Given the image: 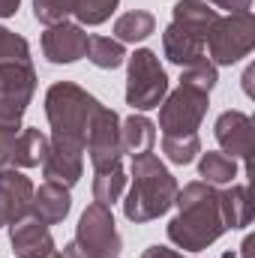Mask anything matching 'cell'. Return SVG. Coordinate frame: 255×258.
<instances>
[{"label":"cell","instance_id":"cell-1","mask_svg":"<svg viewBox=\"0 0 255 258\" xmlns=\"http://www.w3.org/2000/svg\"><path fill=\"white\" fill-rule=\"evenodd\" d=\"M177 216L168 222V240L177 249L201 252L225 234V222L219 213V192L204 180H192L174 195Z\"/></svg>","mask_w":255,"mask_h":258},{"label":"cell","instance_id":"cell-2","mask_svg":"<svg viewBox=\"0 0 255 258\" xmlns=\"http://www.w3.org/2000/svg\"><path fill=\"white\" fill-rule=\"evenodd\" d=\"M102 102L87 93L84 87L72 84V81H57L48 87L45 93V117L51 123V138L48 147L60 150V153H78L84 156V144H87V129Z\"/></svg>","mask_w":255,"mask_h":258},{"label":"cell","instance_id":"cell-3","mask_svg":"<svg viewBox=\"0 0 255 258\" xmlns=\"http://www.w3.org/2000/svg\"><path fill=\"white\" fill-rule=\"evenodd\" d=\"M132 186L123 201V213L129 222L141 225V222H153L162 213L171 210L174 195H177V180L174 174L162 165V159L150 150L141 156H132V168H129Z\"/></svg>","mask_w":255,"mask_h":258},{"label":"cell","instance_id":"cell-4","mask_svg":"<svg viewBox=\"0 0 255 258\" xmlns=\"http://www.w3.org/2000/svg\"><path fill=\"white\" fill-rule=\"evenodd\" d=\"M204 48L210 51L207 60L213 66H231L243 60L255 48V15L252 12H231L225 18L219 15L207 33Z\"/></svg>","mask_w":255,"mask_h":258},{"label":"cell","instance_id":"cell-5","mask_svg":"<svg viewBox=\"0 0 255 258\" xmlns=\"http://www.w3.org/2000/svg\"><path fill=\"white\" fill-rule=\"evenodd\" d=\"M168 93V75L165 66L159 63L156 51L138 48L126 63V105L135 111L159 108V102Z\"/></svg>","mask_w":255,"mask_h":258},{"label":"cell","instance_id":"cell-6","mask_svg":"<svg viewBox=\"0 0 255 258\" xmlns=\"http://www.w3.org/2000/svg\"><path fill=\"white\" fill-rule=\"evenodd\" d=\"M36 93L33 63H0V129H21V117Z\"/></svg>","mask_w":255,"mask_h":258},{"label":"cell","instance_id":"cell-7","mask_svg":"<svg viewBox=\"0 0 255 258\" xmlns=\"http://www.w3.org/2000/svg\"><path fill=\"white\" fill-rule=\"evenodd\" d=\"M75 243L90 258H117L120 255L123 240L117 234V222H114L111 207H105L99 201L87 204V210L81 213L78 228H75Z\"/></svg>","mask_w":255,"mask_h":258},{"label":"cell","instance_id":"cell-8","mask_svg":"<svg viewBox=\"0 0 255 258\" xmlns=\"http://www.w3.org/2000/svg\"><path fill=\"white\" fill-rule=\"evenodd\" d=\"M210 108V93L180 84L177 90L165 93L159 102V129L162 135H192L198 132L204 114Z\"/></svg>","mask_w":255,"mask_h":258},{"label":"cell","instance_id":"cell-9","mask_svg":"<svg viewBox=\"0 0 255 258\" xmlns=\"http://www.w3.org/2000/svg\"><path fill=\"white\" fill-rule=\"evenodd\" d=\"M87 156H90V165H93V174L99 171H111V168H120V159H123V147H120V117L117 111L99 105L90 129H87V144H84Z\"/></svg>","mask_w":255,"mask_h":258},{"label":"cell","instance_id":"cell-10","mask_svg":"<svg viewBox=\"0 0 255 258\" xmlns=\"http://www.w3.org/2000/svg\"><path fill=\"white\" fill-rule=\"evenodd\" d=\"M213 135L222 147V153H228L231 159H240V162H249L252 156V117L243 114V111H222L216 117V126H213Z\"/></svg>","mask_w":255,"mask_h":258},{"label":"cell","instance_id":"cell-11","mask_svg":"<svg viewBox=\"0 0 255 258\" xmlns=\"http://www.w3.org/2000/svg\"><path fill=\"white\" fill-rule=\"evenodd\" d=\"M33 183L18 168H0V228L15 225L30 213Z\"/></svg>","mask_w":255,"mask_h":258},{"label":"cell","instance_id":"cell-12","mask_svg":"<svg viewBox=\"0 0 255 258\" xmlns=\"http://www.w3.org/2000/svg\"><path fill=\"white\" fill-rule=\"evenodd\" d=\"M87 39L81 24H54L42 33V54L48 63H75L87 54Z\"/></svg>","mask_w":255,"mask_h":258},{"label":"cell","instance_id":"cell-13","mask_svg":"<svg viewBox=\"0 0 255 258\" xmlns=\"http://www.w3.org/2000/svg\"><path fill=\"white\" fill-rule=\"evenodd\" d=\"M9 243L18 258H45L54 252V237H51L48 225H42L36 219H21V222L9 225Z\"/></svg>","mask_w":255,"mask_h":258},{"label":"cell","instance_id":"cell-14","mask_svg":"<svg viewBox=\"0 0 255 258\" xmlns=\"http://www.w3.org/2000/svg\"><path fill=\"white\" fill-rule=\"evenodd\" d=\"M72 210V198H69V189L60 186V183H51L45 180L39 189H33V198H30V216L42 225H57L63 222Z\"/></svg>","mask_w":255,"mask_h":258},{"label":"cell","instance_id":"cell-15","mask_svg":"<svg viewBox=\"0 0 255 258\" xmlns=\"http://www.w3.org/2000/svg\"><path fill=\"white\" fill-rule=\"evenodd\" d=\"M162 51L171 63L177 66H192L198 60H207V48H204V39L195 36L189 30L177 27V24H168L165 33H162Z\"/></svg>","mask_w":255,"mask_h":258},{"label":"cell","instance_id":"cell-16","mask_svg":"<svg viewBox=\"0 0 255 258\" xmlns=\"http://www.w3.org/2000/svg\"><path fill=\"white\" fill-rule=\"evenodd\" d=\"M216 18H219V12L210 9V3H204V0H177L171 9V24L201 36L204 45H207V33L216 24Z\"/></svg>","mask_w":255,"mask_h":258},{"label":"cell","instance_id":"cell-17","mask_svg":"<svg viewBox=\"0 0 255 258\" xmlns=\"http://www.w3.org/2000/svg\"><path fill=\"white\" fill-rule=\"evenodd\" d=\"M45 156H48V135L33 126L18 129L12 156H9V168H36L45 162Z\"/></svg>","mask_w":255,"mask_h":258},{"label":"cell","instance_id":"cell-18","mask_svg":"<svg viewBox=\"0 0 255 258\" xmlns=\"http://www.w3.org/2000/svg\"><path fill=\"white\" fill-rule=\"evenodd\" d=\"M219 213L228 228H246L252 222V201H249V189L243 183H231L225 192H219Z\"/></svg>","mask_w":255,"mask_h":258},{"label":"cell","instance_id":"cell-19","mask_svg":"<svg viewBox=\"0 0 255 258\" xmlns=\"http://www.w3.org/2000/svg\"><path fill=\"white\" fill-rule=\"evenodd\" d=\"M153 141H156V126H153L150 117L132 114L126 120H120V147H123V153H129V156L150 153Z\"/></svg>","mask_w":255,"mask_h":258},{"label":"cell","instance_id":"cell-20","mask_svg":"<svg viewBox=\"0 0 255 258\" xmlns=\"http://www.w3.org/2000/svg\"><path fill=\"white\" fill-rule=\"evenodd\" d=\"M42 174L51 183H60V186L69 189L84 174V156H78V153H60V150H51L48 147V156L42 162Z\"/></svg>","mask_w":255,"mask_h":258},{"label":"cell","instance_id":"cell-21","mask_svg":"<svg viewBox=\"0 0 255 258\" xmlns=\"http://www.w3.org/2000/svg\"><path fill=\"white\" fill-rule=\"evenodd\" d=\"M198 177L210 186H231L237 177V159L222 150H207L198 159Z\"/></svg>","mask_w":255,"mask_h":258},{"label":"cell","instance_id":"cell-22","mask_svg":"<svg viewBox=\"0 0 255 258\" xmlns=\"http://www.w3.org/2000/svg\"><path fill=\"white\" fill-rule=\"evenodd\" d=\"M153 30H156V18H153L147 9L123 12V15L114 21V36H117V42H144Z\"/></svg>","mask_w":255,"mask_h":258},{"label":"cell","instance_id":"cell-23","mask_svg":"<svg viewBox=\"0 0 255 258\" xmlns=\"http://www.w3.org/2000/svg\"><path fill=\"white\" fill-rule=\"evenodd\" d=\"M84 57H90V63L99 69H117L126 60V48H123V42H117L111 36H90Z\"/></svg>","mask_w":255,"mask_h":258},{"label":"cell","instance_id":"cell-24","mask_svg":"<svg viewBox=\"0 0 255 258\" xmlns=\"http://www.w3.org/2000/svg\"><path fill=\"white\" fill-rule=\"evenodd\" d=\"M126 171H123V165L120 168H111V171H99V174H93V201H99V204H105V207H111L123 189H126Z\"/></svg>","mask_w":255,"mask_h":258},{"label":"cell","instance_id":"cell-25","mask_svg":"<svg viewBox=\"0 0 255 258\" xmlns=\"http://www.w3.org/2000/svg\"><path fill=\"white\" fill-rule=\"evenodd\" d=\"M162 153L174 165H189V162H195V156L201 153L198 132H192V135H162Z\"/></svg>","mask_w":255,"mask_h":258},{"label":"cell","instance_id":"cell-26","mask_svg":"<svg viewBox=\"0 0 255 258\" xmlns=\"http://www.w3.org/2000/svg\"><path fill=\"white\" fill-rule=\"evenodd\" d=\"M120 0H72V15L78 18L81 27H96L111 18Z\"/></svg>","mask_w":255,"mask_h":258},{"label":"cell","instance_id":"cell-27","mask_svg":"<svg viewBox=\"0 0 255 258\" xmlns=\"http://www.w3.org/2000/svg\"><path fill=\"white\" fill-rule=\"evenodd\" d=\"M0 63H30L27 39L3 24H0Z\"/></svg>","mask_w":255,"mask_h":258},{"label":"cell","instance_id":"cell-28","mask_svg":"<svg viewBox=\"0 0 255 258\" xmlns=\"http://www.w3.org/2000/svg\"><path fill=\"white\" fill-rule=\"evenodd\" d=\"M216 81H219V72H216V66L210 60H198L192 66H183V75H180V84L195 87L201 93H210L216 87Z\"/></svg>","mask_w":255,"mask_h":258},{"label":"cell","instance_id":"cell-29","mask_svg":"<svg viewBox=\"0 0 255 258\" xmlns=\"http://www.w3.org/2000/svg\"><path fill=\"white\" fill-rule=\"evenodd\" d=\"M204 3H213L219 9H228V15L231 12H249V6H252V0H204Z\"/></svg>","mask_w":255,"mask_h":258},{"label":"cell","instance_id":"cell-30","mask_svg":"<svg viewBox=\"0 0 255 258\" xmlns=\"http://www.w3.org/2000/svg\"><path fill=\"white\" fill-rule=\"evenodd\" d=\"M141 258H186V255H180V252H174L168 246H150V249L141 252Z\"/></svg>","mask_w":255,"mask_h":258},{"label":"cell","instance_id":"cell-31","mask_svg":"<svg viewBox=\"0 0 255 258\" xmlns=\"http://www.w3.org/2000/svg\"><path fill=\"white\" fill-rule=\"evenodd\" d=\"M18 6H21V0H0V18H12L18 12Z\"/></svg>","mask_w":255,"mask_h":258},{"label":"cell","instance_id":"cell-32","mask_svg":"<svg viewBox=\"0 0 255 258\" xmlns=\"http://www.w3.org/2000/svg\"><path fill=\"white\" fill-rule=\"evenodd\" d=\"M63 258H90V255H87V252L72 240V243H66V246H63Z\"/></svg>","mask_w":255,"mask_h":258},{"label":"cell","instance_id":"cell-33","mask_svg":"<svg viewBox=\"0 0 255 258\" xmlns=\"http://www.w3.org/2000/svg\"><path fill=\"white\" fill-rule=\"evenodd\" d=\"M252 78H255V66H249L243 72V90H246V96H252Z\"/></svg>","mask_w":255,"mask_h":258},{"label":"cell","instance_id":"cell-34","mask_svg":"<svg viewBox=\"0 0 255 258\" xmlns=\"http://www.w3.org/2000/svg\"><path fill=\"white\" fill-rule=\"evenodd\" d=\"M252 246H255V237L249 234V237L243 240V246H240V249H243V258H255V255H252Z\"/></svg>","mask_w":255,"mask_h":258},{"label":"cell","instance_id":"cell-35","mask_svg":"<svg viewBox=\"0 0 255 258\" xmlns=\"http://www.w3.org/2000/svg\"><path fill=\"white\" fill-rule=\"evenodd\" d=\"M45 258H63V252H57V249H54L51 255H45Z\"/></svg>","mask_w":255,"mask_h":258}]
</instances>
